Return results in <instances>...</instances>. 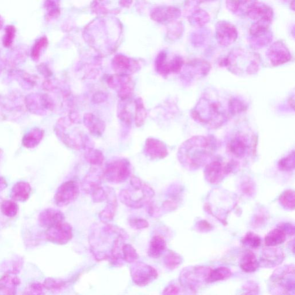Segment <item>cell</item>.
I'll use <instances>...</instances> for the list:
<instances>
[{
	"label": "cell",
	"instance_id": "6da1fadb",
	"mask_svg": "<svg viewBox=\"0 0 295 295\" xmlns=\"http://www.w3.org/2000/svg\"><path fill=\"white\" fill-rule=\"evenodd\" d=\"M72 238V227L67 223L61 222L49 227L46 232V238L49 241L64 245Z\"/></svg>",
	"mask_w": 295,
	"mask_h": 295
},
{
	"label": "cell",
	"instance_id": "7a4b0ae2",
	"mask_svg": "<svg viewBox=\"0 0 295 295\" xmlns=\"http://www.w3.org/2000/svg\"><path fill=\"white\" fill-rule=\"evenodd\" d=\"M79 195V187L74 181L64 183L58 189L54 197V201L59 206H64L69 204L77 198Z\"/></svg>",
	"mask_w": 295,
	"mask_h": 295
},
{
	"label": "cell",
	"instance_id": "3957f363",
	"mask_svg": "<svg viewBox=\"0 0 295 295\" xmlns=\"http://www.w3.org/2000/svg\"><path fill=\"white\" fill-rule=\"evenodd\" d=\"M131 274L134 282L140 287L146 286L158 276L157 270L144 263L137 264L136 266L133 267Z\"/></svg>",
	"mask_w": 295,
	"mask_h": 295
},
{
	"label": "cell",
	"instance_id": "277c9868",
	"mask_svg": "<svg viewBox=\"0 0 295 295\" xmlns=\"http://www.w3.org/2000/svg\"><path fill=\"white\" fill-rule=\"evenodd\" d=\"M216 39L222 45L228 46L235 41L238 38V32L231 23L221 21L216 27Z\"/></svg>",
	"mask_w": 295,
	"mask_h": 295
},
{
	"label": "cell",
	"instance_id": "5b68a950",
	"mask_svg": "<svg viewBox=\"0 0 295 295\" xmlns=\"http://www.w3.org/2000/svg\"><path fill=\"white\" fill-rule=\"evenodd\" d=\"M273 11L269 6L256 2L247 10L246 16L256 21H265L272 23L273 19Z\"/></svg>",
	"mask_w": 295,
	"mask_h": 295
},
{
	"label": "cell",
	"instance_id": "8992f818",
	"mask_svg": "<svg viewBox=\"0 0 295 295\" xmlns=\"http://www.w3.org/2000/svg\"><path fill=\"white\" fill-rule=\"evenodd\" d=\"M130 175V169L126 163L118 162L108 165L105 176L108 181L119 183L124 182Z\"/></svg>",
	"mask_w": 295,
	"mask_h": 295
},
{
	"label": "cell",
	"instance_id": "52a82bcc",
	"mask_svg": "<svg viewBox=\"0 0 295 295\" xmlns=\"http://www.w3.org/2000/svg\"><path fill=\"white\" fill-rule=\"evenodd\" d=\"M180 9L173 6H161L155 8L152 12L151 18L158 23L171 22L179 18Z\"/></svg>",
	"mask_w": 295,
	"mask_h": 295
},
{
	"label": "cell",
	"instance_id": "ba28073f",
	"mask_svg": "<svg viewBox=\"0 0 295 295\" xmlns=\"http://www.w3.org/2000/svg\"><path fill=\"white\" fill-rule=\"evenodd\" d=\"M38 220L41 227L49 229L58 223L63 222L64 216L62 212L58 210L47 209L40 213Z\"/></svg>",
	"mask_w": 295,
	"mask_h": 295
},
{
	"label": "cell",
	"instance_id": "9c48e42d",
	"mask_svg": "<svg viewBox=\"0 0 295 295\" xmlns=\"http://www.w3.org/2000/svg\"><path fill=\"white\" fill-rule=\"evenodd\" d=\"M32 188L29 183L19 182L13 186L11 198L13 201L25 202L30 197Z\"/></svg>",
	"mask_w": 295,
	"mask_h": 295
},
{
	"label": "cell",
	"instance_id": "30bf717a",
	"mask_svg": "<svg viewBox=\"0 0 295 295\" xmlns=\"http://www.w3.org/2000/svg\"><path fill=\"white\" fill-rule=\"evenodd\" d=\"M286 238V232L280 226H278L267 234L264 238V245L269 247L279 246L284 243Z\"/></svg>",
	"mask_w": 295,
	"mask_h": 295
},
{
	"label": "cell",
	"instance_id": "8fae6325",
	"mask_svg": "<svg viewBox=\"0 0 295 295\" xmlns=\"http://www.w3.org/2000/svg\"><path fill=\"white\" fill-rule=\"evenodd\" d=\"M224 173L226 174V171L224 170L222 165L218 163H214L208 166L205 170V177L206 180L212 184H218L223 178Z\"/></svg>",
	"mask_w": 295,
	"mask_h": 295
},
{
	"label": "cell",
	"instance_id": "7c38bea8",
	"mask_svg": "<svg viewBox=\"0 0 295 295\" xmlns=\"http://www.w3.org/2000/svg\"><path fill=\"white\" fill-rule=\"evenodd\" d=\"M240 268L246 273L256 272L259 267V262L254 253L248 251L244 254L240 262Z\"/></svg>",
	"mask_w": 295,
	"mask_h": 295
},
{
	"label": "cell",
	"instance_id": "4fadbf2b",
	"mask_svg": "<svg viewBox=\"0 0 295 295\" xmlns=\"http://www.w3.org/2000/svg\"><path fill=\"white\" fill-rule=\"evenodd\" d=\"M257 0H226L227 8L234 13H242L246 15V13Z\"/></svg>",
	"mask_w": 295,
	"mask_h": 295
},
{
	"label": "cell",
	"instance_id": "5bb4252c",
	"mask_svg": "<svg viewBox=\"0 0 295 295\" xmlns=\"http://www.w3.org/2000/svg\"><path fill=\"white\" fill-rule=\"evenodd\" d=\"M232 276V272L228 267H219L210 271L205 281L207 283H213L218 281L229 279Z\"/></svg>",
	"mask_w": 295,
	"mask_h": 295
},
{
	"label": "cell",
	"instance_id": "9a60e30c",
	"mask_svg": "<svg viewBox=\"0 0 295 295\" xmlns=\"http://www.w3.org/2000/svg\"><path fill=\"white\" fill-rule=\"evenodd\" d=\"M166 249L165 239L161 236H155L151 240L150 248L148 250L149 256L155 259L160 257Z\"/></svg>",
	"mask_w": 295,
	"mask_h": 295
},
{
	"label": "cell",
	"instance_id": "2e32d148",
	"mask_svg": "<svg viewBox=\"0 0 295 295\" xmlns=\"http://www.w3.org/2000/svg\"><path fill=\"white\" fill-rule=\"evenodd\" d=\"M20 283V281L18 277L5 275L0 279V291L5 292L8 294H15L16 287Z\"/></svg>",
	"mask_w": 295,
	"mask_h": 295
},
{
	"label": "cell",
	"instance_id": "e0dca14e",
	"mask_svg": "<svg viewBox=\"0 0 295 295\" xmlns=\"http://www.w3.org/2000/svg\"><path fill=\"white\" fill-rule=\"evenodd\" d=\"M270 24L265 21H257L250 27V35L255 38L265 36L268 33Z\"/></svg>",
	"mask_w": 295,
	"mask_h": 295
},
{
	"label": "cell",
	"instance_id": "ac0fdd59",
	"mask_svg": "<svg viewBox=\"0 0 295 295\" xmlns=\"http://www.w3.org/2000/svg\"><path fill=\"white\" fill-rule=\"evenodd\" d=\"M279 202L284 208L294 210L295 203V193L293 190H287L281 194Z\"/></svg>",
	"mask_w": 295,
	"mask_h": 295
},
{
	"label": "cell",
	"instance_id": "d6986e66",
	"mask_svg": "<svg viewBox=\"0 0 295 295\" xmlns=\"http://www.w3.org/2000/svg\"><path fill=\"white\" fill-rule=\"evenodd\" d=\"M19 206L13 200H6L1 205V211L3 215L8 218H13L18 214Z\"/></svg>",
	"mask_w": 295,
	"mask_h": 295
},
{
	"label": "cell",
	"instance_id": "ffe728a7",
	"mask_svg": "<svg viewBox=\"0 0 295 295\" xmlns=\"http://www.w3.org/2000/svg\"><path fill=\"white\" fill-rule=\"evenodd\" d=\"M242 242L244 245L252 247L253 249H257L261 246L262 240L257 234L249 232L243 237Z\"/></svg>",
	"mask_w": 295,
	"mask_h": 295
},
{
	"label": "cell",
	"instance_id": "44dd1931",
	"mask_svg": "<svg viewBox=\"0 0 295 295\" xmlns=\"http://www.w3.org/2000/svg\"><path fill=\"white\" fill-rule=\"evenodd\" d=\"M165 264L169 269H174L182 262V259L178 254L171 252L165 258Z\"/></svg>",
	"mask_w": 295,
	"mask_h": 295
},
{
	"label": "cell",
	"instance_id": "7402d4cb",
	"mask_svg": "<svg viewBox=\"0 0 295 295\" xmlns=\"http://www.w3.org/2000/svg\"><path fill=\"white\" fill-rule=\"evenodd\" d=\"M192 21L191 23L195 22L193 25H197L198 26H203L205 25L206 23L208 22L209 19L208 13L202 11L197 12L195 15L193 16V19H191Z\"/></svg>",
	"mask_w": 295,
	"mask_h": 295
},
{
	"label": "cell",
	"instance_id": "603a6c76",
	"mask_svg": "<svg viewBox=\"0 0 295 295\" xmlns=\"http://www.w3.org/2000/svg\"><path fill=\"white\" fill-rule=\"evenodd\" d=\"M66 283L65 281H58L52 279L46 280L43 284L44 288L49 290H57L62 289L66 286Z\"/></svg>",
	"mask_w": 295,
	"mask_h": 295
},
{
	"label": "cell",
	"instance_id": "cb8c5ba5",
	"mask_svg": "<svg viewBox=\"0 0 295 295\" xmlns=\"http://www.w3.org/2000/svg\"><path fill=\"white\" fill-rule=\"evenodd\" d=\"M124 259L127 262H132L137 259V254L132 246L125 245L123 247Z\"/></svg>",
	"mask_w": 295,
	"mask_h": 295
},
{
	"label": "cell",
	"instance_id": "d4e9b609",
	"mask_svg": "<svg viewBox=\"0 0 295 295\" xmlns=\"http://www.w3.org/2000/svg\"><path fill=\"white\" fill-rule=\"evenodd\" d=\"M47 41L46 38H40L33 46L32 50V57L33 59H38L40 51L47 45Z\"/></svg>",
	"mask_w": 295,
	"mask_h": 295
},
{
	"label": "cell",
	"instance_id": "484cf974",
	"mask_svg": "<svg viewBox=\"0 0 295 295\" xmlns=\"http://www.w3.org/2000/svg\"><path fill=\"white\" fill-rule=\"evenodd\" d=\"M15 29L14 27L10 26L6 29L5 35L4 36V44L5 46L11 45L13 38H15Z\"/></svg>",
	"mask_w": 295,
	"mask_h": 295
},
{
	"label": "cell",
	"instance_id": "4316f807",
	"mask_svg": "<svg viewBox=\"0 0 295 295\" xmlns=\"http://www.w3.org/2000/svg\"><path fill=\"white\" fill-rule=\"evenodd\" d=\"M130 222L131 223V225L132 227H135V229L145 228L148 225L147 222L141 219H133Z\"/></svg>",
	"mask_w": 295,
	"mask_h": 295
},
{
	"label": "cell",
	"instance_id": "83f0119b",
	"mask_svg": "<svg viewBox=\"0 0 295 295\" xmlns=\"http://www.w3.org/2000/svg\"><path fill=\"white\" fill-rule=\"evenodd\" d=\"M198 229L201 230H209L211 229L212 226L210 224L205 221V220H201L198 223Z\"/></svg>",
	"mask_w": 295,
	"mask_h": 295
},
{
	"label": "cell",
	"instance_id": "f1b7e54d",
	"mask_svg": "<svg viewBox=\"0 0 295 295\" xmlns=\"http://www.w3.org/2000/svg\"><path fill=\"white\" fill-rule=\"evenodd\" d=\"M179 288L175 286H169L165 288L164 294H179Z\"/></svg>",
	"mask_w": 295,
	"mask_h": 295
},
{
	"label": "cell",
	"instance_id": "f546056e",
	"mask_svg": "<svg viewBox=\"0 0 295 295\" xmlns=\"http://www.w3.org/2000/svg\"><path fill=\"white\" fill-rule=\"evenodd\" d=\"M6 187V183L4 179L0 177V191L5 189Z\"/></svg>",
	"mask_w": 295,
	"mask_h": 295
},
{
	"label": "cell",
	"instance_id": "4dcf8cb0",
	"mask_svg": "<svg viewBox=\"0 0 295 295\" xmlns=\"http://www.w3.org/2000/svg\"><path fill=\"white\" fill-rule=\"evenodd\" d=\"M290 8L293 11H295V0H291L290 3Z\"/></svg>",
	"mask_w": 295,
	"mask_h": 295
},
{
	"label": "cell",
	"instance_id": "1f68e13d",
	"mask_svg": "<svg viewBox=\"0 0 295 295\" xmlns=\"http://www.w3.org/2000/svg\"></svg>",
	"mask_w": 295,
	"mask_h": 295
}]
</instances>
